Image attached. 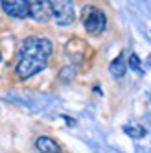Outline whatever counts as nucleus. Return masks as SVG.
Masks as SVG:
<instances>
[{"mask_svg": "<svg viewBox=\"0 0 151 153\" xmlns=\"http://www.w3.org/2000/svg\"><path fill=\"white\" fill-rule=\"evenodd\" d=\"M2 7L9 17L15 19H24L30 15V2H26V0H4Z\"/></svg>", "mask_w": 151, "mask_h": 153, "instance_id": "5", "label": "nucleus"}, {"mask_svg": "<svg viewBox=\"0 0 151 153\" xmlns=\"http://www.w3.org/2000/svg\"><path fill=\"white\" fill-rule=\"evenodd\" d=\"M52 6V17L59 26H70L74 22V4L68 0H56V2H50Z\"/></svg>", "mask_w": 151, "mask_h": 153, "instance_id": "3", "label": "nucleus"}, {"mask_svg": "<svg viewBox=\"0 0 151 153\" xmlns=\"http://www.w3.org/2000/svg\"><path fill=\"white\" fill-rule=\"evenodd\" d=\"M0 61H2V52H0Z\"/></svg>", "mask_w": 151, "mask_h": 153, "instance_id": "12", "label": "nucleus"}, {"mask_svg": "<svg viewBox=\"0 0 151 153\" xmlns=\"http://www.w3.org/2000/svg\"><path fill=\"white\" fill-rule=\"evenodd\" d=\"M109 70H111V74L114 76V78H118V79L124 78V76H125V70H127V63H125V59H124V53H120L116 59H113Z\"/></svg>", "mask_w": 151, "mask_h": 153, "instance_id": "7", "label": "nucleus"}, {"mask_svg": "<svg viewBox=\"0 0 151 153\" xmlns=\"http://www.w3.org/2000/svg\"><path fill=\"white\" fill-rule=\"evenodd\" d=\"M35 146L41 153H61V146L50 137H39Z\"/></svg>", "mask_w": 151, "mask_h": 153, "instance_id": "6", "label": "nucleus"}, {"mask_svg": "<svg viewBox=\"0 0 151 153\" xmlns=\"http://www.w3.org/2000/svg\"><path fill=\"white\" fill-rule=\"evenodd\" d=\"M64 120H67L68 126H74V124H76V120H72V118H67V116H64Z\"/></svg>", "mask_w": 151, "mask_h": 153, "instance_id": "11", "label": "nucleus"}, {"mask_svg": "<svg viewBox=\"0 0 151 153\" xmlns=\"http://www.w3.org/2000/svg\"><path fill=\"white\" fill-rule=\"evenodd\" d=\"M129 67L133 70H136V72H140V59H138L136 53H131V56H129Z\"/></svg>", "mask_w": 151, "mask_h": 153, "instance_id": "10", "label": "nucleus"}, {"mask_svg": "<svg viewBox=\"0 0 151 153\" xmlns=\"http://www.w3.org/2000/svg\"><path fill=\"white\" fill-rule=\"evenodd\" d=\"M74 76H76V68L72 67V65H68L67 68H63V70H61V74H59V78H61L63 81H70V79L74 78Z\"/></svg>", "mask_w": 151, "mask_h": 153, "instance_id": "9", "label": "nucleus"}, {"mask_svg": "<svg viewBox=\"0 0 151 153\" xmlns=\"http://www.w3.org/2000/svg\"><path fill=\"white\" fill-rule=\"evenodd\" d=\"M52 41L46 37H28L20 45L19 50V61L15 72L20 79H28L31 76L39 74L41 70H44L46 61L52 56Z\"/></svg>", "mask_w": 151, "mask_h": 153, "instance_id": "1", "label": "nucleus"}, {"mask_svg": "<svg viewBox=\"0 0 151 153\" xmlns=\"http://www.w3.org/2000/svg\"><path fill=\"white\" fill-rule=\"evenodd\" d=\"M124 131H125V135L129 137H133V138H142L146 137V129L142 126H124Z\"/></svg>", "mask_w": 151, "mask_h": 153, "instance_id": "8", "label": "nucleus"}, {"mask_svg": "<svg viewBox=\"0 0 151 153\" xmlns=\"http://www.w3.org/2000/svg\"><path fill=\"white\" fill-rule=\"evenodd\" d=\"M30 17L37 22H46L52 19V6L48 0H33L30 2Z\"/></svg>", "mask_w": 151, "mask_h": 153, "instance_id": "4", "label": "nucleus"}, {"mask_svg": "<svg viewBox=\"0 0 151 153\" xmlns=\"http://www.w3.org/2000/svg\"><path fill=\"white\" fill-rule=\"evenodd\" d=\"M83 26L90 35H100L107 28V17L100 7L89 6L83 9Z\"/></svg>", "mask_w": 151, "mask_h": 153, "instance_id": "2", "label": "nucleus"}]
</instances>
